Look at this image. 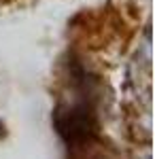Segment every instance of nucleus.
<instances>
[{
    "instance_id": "f257e3e1",
    "label": "nucleus",
    "mask_w": 155,
    "mask_h": 159,
    "mask_svg": "<svg viewBox=\"0 0 155 159\" xmlns=\"http://www.w3.org/2000/svg\"><path fill=\"white\" fill-rule=\"evenodd\" d=\"M53 123H55L60 136L68 144L85 142L98 129L96 117L87 104H77L70 108H58L53 112Z\"/></svg>"
}]
</instances>
